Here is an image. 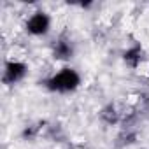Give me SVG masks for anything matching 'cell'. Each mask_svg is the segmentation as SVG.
<instances>
[{
    "mask_svg": "<svg viewBox=\"0 0 149 149\" xmlns=\"http://www.w3.org/2000/svg\"><path fill=\"white\" fill-rule=\"evenodd\" d=\"M83 79L81 74L74 68V67H61L58 72H54L53 76H49L44 81L46 90L53 91V93H74L79 86H81Z\"/></svg>",
    "mask_w": 149,
    "mask_h": 149,
    "instance_id": "1",
    "label": "cell"
},
{
    "mask_svg": "<svg viewBox=\"0 0 149 149\" xmlns=\"http://www.w3.org/2000/svg\"><path fill=\"white\" fill-rule=\"evenodd\" d=\"M25 30L32 37H44L51 30V16L46 11H35L25 21Z\"/></svg>",
    "mask_w": 149,
    "mask_h": 149,
    "instance_id": "2",
    "label": "cell"
},
{
    "mask_svg": "<svg viewBox=\"0 0 149 149\" xmlns=\"http://www.w3.org/2000/svg\"><path fill=\"white\" fill-rule=\"evenodd\" d=\"M28 74V65L25 61L19 60H7L4 65V74H2V81L7 86L18 84L19 81H23Z\"/></svg>",
    "mask_w": 149,
    "mask_h": 149,
    "instance_id": "3",
    "label": "cell"
},
{
    "mask_svg": "<svg viewBox=\"0 0 149 149\" xmlns=\"http://www.w3.org/2000/svg\"><path fill=\"white\" fill-rule=\"evenodd\" d=\"M53 56L60 61H68L74 56V46L68 39H58L53 44Z\"/></svg>",
    "mask_w": 149,
    "mask_h": 149,
    "instance_id": "4",
    "label": "cell"
},
{
    "mask_svg": "<svg viewBox=\"0 0 149 149\" xmlns=\"http://www.w3.org/2000/svg\"><path fill=\"white\" fill-rule=\"evenodd\" d=\"M142 60H144V49L140 47V44H133L123 53V61L132 68H137L142 63Z\"/></svg>",
    "mask_w": 149,
    "mask_h": 149,
    "instance_id": "5",
    "label": "cell"
},
{
    "mask_svg": "<svg viewBox=\"0 0 149 149\" xmlns=\"http://www.w3.org/2000/svg\"><path fill=\"white\" fill-rule=\"evenodd\" d=\"M100 116H102V119H104L105 123H109V125L118 123V111H116V107H114L112 104H109L107 107H104V111L100 112Z\"/></svg>",
    "mask_w": 149,
    "mask_h": 149,
    "instance_id": "6",
    "label": "cell"
}]
</instances>
